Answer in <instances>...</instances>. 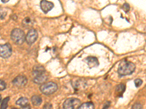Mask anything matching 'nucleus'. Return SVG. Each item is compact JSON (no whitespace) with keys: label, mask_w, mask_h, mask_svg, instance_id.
<instances>
[{"label":"nucleus","mask_w":146,"mask_h":109,"mask_svg":"<svg viewBox=\"0 0 146 109\" xmlns=\"http://www.w3.org/2000/svg\"><path fill=\"white\" fill-rule=\"evenodd\" d=\"M135 70V65L131 62H125L118 70L120 76H127L131 74Z\"/></svg>","instance_id":"f257e3e1"},{"label":"nucleus","mask_w":146,"mask_h":109,"mask_svg":"<svg viewBox=\"0 0 146 109\" xmlns=\"http://www.w3.org/2000/svg\"><path fill=\"white\" fill-rule=\"evenodd\" d=\"M11 39L16 45H22L26 40L25 33L20 28H15L11 33Z\"/></svg>","instance_id":"f03ea898"},{"label":"nucleus","mask_w":146,"mask_h":109,"mask_svg":"<svg viewBox=\"0 0 146 109\" xmlns=\"http://www.w3.org/2000/svg\"><path fill=\"white\" fill-rule=\"evenodd\" d=\"M40 89L42 93H43L44 95H50L53 94L56 92L57 89H58V86L54 82L44 83L40 86Z\"/></svg>","instance_id":"7ed1b4c3"},{"label":"nucleus","mask_w":146,"mask_h":109,"mask_svg":"<svg viewBox=\"0 0 146 109\" xmlns=\"http://www.w3.org/2000/svg\"><path fill=\"white\" fill-rule=\"evenodd\" d=\"M80 100L78 98H68L64 101L63 104L64 109H76L79 108Z\"/></svg>","instance_id":"20e7f679"},{"label":"nucleus","mask_w":146,"mask_h":109,"mask_svg":"<svg viewBox=\"0 0 146 109\" xmlns=\"http://www.w3.org/2000/svg\"><path fill=\"white\" fill-rule=\"evenodd\" d=\"M12 54V47L9 43L0 45V57L7 58Z\"/></svg>","instance_id":"39448f33"},{"label":"nucleus","mask_w":146,"mask_h":109,"mask_svg":"<svg viewBox=\"0 0 146 109\" xmlns=\"http://www.w3.org/2000/svg\"><path fill=\"white\" fill-rule=\"evenodd\" d=\"M38 38V33L36 30L32 29L30 30L29 32L27 33V36H26V41H27V44L29 45H32L34 44L35 41H36Z\"/></svg>","instance_id":"423d86ee"},{"label":"nucleus","mask_w":146,"mask_h":109,"mask_svg":"<svg viewBox=\"0 0 146 109\" xmlns=\"http://www.w3.org/2000/svg\"><path fill=\"white\" fill-rule=\"evenodd\" d=\"M54 7L53 2L47 1V0H42L40 2V7L45 14H47L49 11L52 10Z\"/></svg>","instance_id":"0eeeda50"},{"label":"nucleus","mask_w":146,"mask_h":109,"mask_svg":"<svg viewBox=\"0 0 146 109\" xmlns=\"http://www.w3.org/2000/svg\"><path fill=\"white\" fill-rule=\"evenodd\" d=\"M13 84L18 87H23L27 84V79L24 76H18L13 81Z\"/></svg>","instance_id":"6e6552de"},{"label":"nucleus","mask_w":146,"mask_h":109,"mask_svg":"<svg viewBox=\"0 0 146 109\" xmlns=\"http://www.w3.org/2000/svg\"><path fill=\"white\" fill-rule=\"evenodd\" d=\"M48 79V76L45 74L38 75V76H35L34 78V82L36 84H44Z\"/></svg>","instance_id":"1a4fd4ad"},{"label":"nucleus","mask_w":146,"mask_h":109,"mask_svg":"<svg viewBox=\"0 0 146 109\" xmlns=\"http://www.w3.org/2000/svg\"><path fill=\"white\" fill-rule=\"evenodd\" d=\"M86 62L88 63V66L90 67H96L99 65V62L97 58H95V57H88V58L86 59Z\"/></svg>","instance_id":"9d476101"},{"label":"nucleus","mask_w":146,"mask_h":109,"mask_svg":"<svg viewBox=\"0 0 146 109\" xmlns=\"http://www.w3.org/2000/svg\"><path fill=\"white\" fill-rule=\"evenodd\" d=\"M45 68L41 66H35L33 68V75L34 76H38V75L42 74H45Z\"/></svg>","instance_id":"9b49d317"},{"label":"nucleus","mask_w":146,"mask_h":109,"mask_svg":"<svg viewBox=\"0 0 146 109\" xmlns=\"http://www.w3.org/2000/svg\"><path fill=\"white\" fill-rule=\"evenodd\" d=\"M34 24L33 20L30 18H26L23 19V22H22V25L24 28H30L32 27Z\"/></svg>","instance_id":"f8f14e48"},{"label":"nucleus","mask_w":146,"mask_h":109,"mask_svg":"<svg viewBox=\"0 0 146 109\" xmlns=\"http://www.w3.org/2000/svg\"><path fill=\"white\" fill-rule=\"evenodd\" d=\"M32 102L34 106H39L42 103V98L38 95L32 96Z\"/></svg>","instance_id":"ddd939ff"},{"label":"nucleus","mask_w":146,"mask_h":109,"mask_svg":"<svg viewBox=\"0 0 146 109\" xmlns=\"http://www.w3.org/2000/svg\"><path fill=\"white\" fill-rule=\"evenodd\" d=\"M78 109H94V106L91 102H85V103L82 104L81 106H79Z\"/></svg>","instance_id":"4468645a"},{"label":"nucleus","mask_w":146,"mask_h":109,"mask_svg":"<svg viewBox=\"0 0 146 109\" xmlns=\"http://www.w3.org/2000/svg\"><path fill=\"white\" fill-rule=\"evenodd\" d=\"M16 104L18 105V106H27V105H29V101L28 99L27 98H21L16 101Z\"/></svg>","instance_id":"2eb2a0df"},{"label":"nucleus","mask_w":146,"mask_h":109,"mask_svg":"<svg viewBox=\"0 0 146 109\" xmlns=\"http://www.w3.org/2000/svg\"><path fill=\"white\" fill-rule=\"evenodd\" d=\"M125 89H126V86H125L123 84H121L117 86L116 89H115V91H116L117 94L120 96L123 94V92L125 91Z\"/></svg>","instance_id":"dca6fc26"},{"label":"nucleus","mask_w":146,"mask_h":109,"mask_svg":"<svg viewBox=\"0 0 146 109\" xmlns=\"http://www.w3.org/2000/svg\"><path fill=\"white\" fill-rule=\"evenodd\" d=\"M9 100H10V98L9 97H7L5 99H3V100L2 102V104H1L0 109H7V107H8Z\"/></svg>","instance_id":"f3484780"},{"label":"nucleus","mask_w":146,"mask_h":109,"mask_svg":"<svg viewBox=\"0 0 146 109\" xmlns=\"http://www.w3.org/2000/svg\"><path fill=\"white\" fill-rule=\"evenodd\" d=\"M7 15V11L4 8L0 7V20H3Z\"/></svg>","instance_id":"a211bd4d"},{"label":"nucleus","mask_w":146,"mask_h":109,"mask_svg":"<svg viewBox=\"0 0 146 109\" xmlns=\"http://www.w3.org/2000/svg\"><path fill=\"white\" fill-rule=\"evenodd\" d=\"M122 8H123V10H124L125 12H127L129 11L130 6H129V4H128V3H125V4H123Z\"/></svg>","instance_id":"6ab92c4d"},{"label":"nucleus","mask_w":146,"mask_h":109,"mask_svg":"<svg viewBox=\"0 0 146 109\" xmlns=\"http://www.w3.org/2000/svg\"><path fill=\"white\" fill-rule=\"evenodd\" d=\"M142 84H143V81L140 79H137L135 80V84L137 87H139L141 86Z\"/></svg>","instance_id":"aec40b11"},{"label":"nucleus","mask_w":146,"mask_h":109,"mask_svg":"<svg viewBox=\"0 0 146 109\" xmlns=\"http://www.w3.org/2000/svg\"><path fill=\"white\" fill-rule=\"evenodd\" d=\"M6 88V83L2 80H0V91H2Z\"/></svg>","instance_id":"412c9836"},{"label":"nucleus","mask_w":146,"mask_h":109,"mask_svg":"<svg viewBox=\"0 0 146 109\" xmlns=\"http://www.w3.org/2000/svg\"><path fill=\"white\" fill-rule=\"evenodd\" d=\"M142 108H143V106H142L140 103H135V104L132 106L131 109H142Z\"/></svg>","instance_id":"4be33fe9"},{"label":"nucleus","mask_w":146,"mask_h":109,"mask_svg":"<svg viewBox=\"0 0 146 109\" xmlns=\"http://www.w3.org/2000/svg\"><path fill=\"white\" fill-rule=\"evenodd\" d=\"M43 109H51V105L49 104V103H47L45 105Z\"/></svg>","instance_id":"5701e85b"},{"label":"nucleus","mask_w":146,"mask_h":109,"mask_svg":"<svg viewBox=\"0 0 146 109\" xmlns=\"http://www.w3.org/2000/svg\"><path fill=\"white\" fill-rule=\"evenodd\" d=\"M20 109H31V107H30L29 105H27V106H21Z\"/></svg>","instance_id":"b1692460"},{"label":"nucleus","mask_w":146,"mask_h":109,"mask_svg":"<svg viewBox=\"0 0 146 109\" xmlns=\"http://www.w3.org/2000/svg\"><path fill=\"white\" fill-rule=\"evenodd\" d=\"M103 109H108V103H107V104L105 105V106H104V108H103Z\"/></svg>","instance_id":"393cba45"},{"label":"nucleus","mask_w":146,"mask_h":109,"mask_svg":"<svg viewBox=\"0 0 146 109\" xmlns=\"http://www.w3.org/2000/svg\"><path fill=\"white\" fill-rule=\"evenodd\" d=\"M2 2H3V3H7V2H9V0H2Z\"/></svg>","instance_id":"a878e982"},{"label":"nucleus","mask_w":146,"mask_h":109,"mask_svg":"<svg viewBox=\"0 0 146 109\" xmlns=\"http://www.w3.org/2000/svg\"><path fill=\"white\" fill-rule=\"evenodd\" d=\"M1 100H2V97H1V95H0V102H1Z\"/></svg>","instance_id":"bb28decb"},{"label":"nucleus","mask_w":146,"mask_h":109,"mask_svg":"<svg viewBox=\"0 0 146 109\" xmlns=\"http://www.w3.org/2000/svg\"><path fill=\"white\" fill-rule=\"evenodd\" d=\"M11 109H18V108H12Z\"/></svg>","instance_id":"cd10ccee"}]
</instances>
